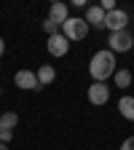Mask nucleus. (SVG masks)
<instances>
[{
  "label": "nucleus",
  "instance_id": "nucleus-1",
  "mask_svg": "<svg viewBox=\"0 0 134 150\" xmlns=\"http://www.w3.org/2000/svg\"><path fill=\"white\" fill-rule=\"evenodd\" d=\"M116 70H118V62H116V54L110 48L97 51L89 62V75L94 78V83H107V78H113Z\"/></svg>",
  "mask_w": 134,
  "mask_h": 150
},
{
  "label": "nucleus",
  "instance_id": "nucleus-2",
  "mask_svg": "<svg viewBox=\"0 0 134 150\" xmlns=\"http://www.w3.org/2000/svg\"><path fill=\"white\" fill-rule=\"evenodd\" d=\"M89 24H86V19L83 16H70L67 22L62 24V35L67 38L70 43H75V40H86V35H89Z\"/></svg>",
  "mask_w": 134,
  "mask_h": 150
},
{
  "label": "nucleus",
  "instance_id": "nucleus-3",
  "mask_svg": "<svg viewBox=\"0 0 134 150\" xmlns=\"http://www.w3.org/2000/svg\"><path fill=\"white\" fill-rule=\"evenodd\" d=\"M107 48L113 54H123V51H131L134 48V35L129 30H121V32H110L107 38Z\"/></svg>",
  "mask_w": 134,
  "mask_h": 150
},
{
  "label": "nucleus",
  "instance_id": "nucleus-4",
  "mask_svg": "<svg viewBox=\"0 0 134 150\" xmlns=\"http://www.w3.org/2000/svg\"><path fill=\"white\" fill-rule=\"evenodd\" d=\"M86 97H89V102L94 107H102V105L110 102V86L107 83H91L89 91H86Z\"/></svg>",
  "mask_w": 134,
  "mask_h": 150
},
{
  "label": "nucleus",
  "instance_id": "nucleus-5",
  "mask_svg": "<svg viewBox=\"0 0 134 150\" xmlns=\"http://www.w3.org/2000/svg\"><path fill=\"white\" fill-rule=\"evenodd\" d=\"M105 27L110 32H121V30H129V13L123 8H116L105 16Z\"/></svg>",
  "mask_w": 134,
  "mask_h": 150
},
{
  "label": "nucleus",
  "instance_id": "nucleus-6",
  "mask_svg": "<svg viewBox=\"0 0 134 150\" xmlns=\"http://www.w3.org/2000/svg\"><path fill=\"white\" fill-rule=\"evenodd\" d=\"M46 48H48V54L54 56V59H59V56H67V51H70V40H67L62 32H56V35H51L48 40H46Z\"/></svg>",
  "mask_w": 134,
  "mask_h": 150
},
{
  "label": "nucleus",
  "instance_id": "nucleus-7",
  "mask_svg": "<svg viewBox=\"0 0 134 150\" xmlns=\"http://www.w3.org/2000/svg\"><path fill=\"white\" fill-rule=\"evenodd\" d=\"M48 19H51L54 24H59V27H62L67 19H70V6H67V3H62V0L51 3V6H48Z\"/></svg>",
  "mask_w": 134,
  "mask_h": 150
},
{
  "label": "nucleus",
  "instance_id": "nucleus-8",
  "mask_svg": "<svg viewBox=\"0 0 134 150\" xmlns=\"http://www.w3.org/2000/svg\"><path fill=\"white\" fill-rule=\"evenodd\" d=\"M13 83H16L19 88H24V91L40 88V86H38V78H35V72H32V70H19V72L13 75Z\"/></svg>",
  "mask_w": 134,
  "mask_h": 150
},
{
  "label": "nucleus",
  "instance_id": "nucleus-9",
  "mask_svg": "<svg viewBox=\"0 0 134 150\" xmlns=\"http://www.w3.org/2000/svg\"><path fill=\"white\" fill-rule=\"evenodd\" d=\"M105 16H107V13H105L99 6H89V8H86V16H83V19H86V24H89V27L105 30Z\"/></svg>",
  "mask_w": 134,
  "mask_h": 150
},
{
  "label": "nucleus",
  "instance_id": "nucleus-10",
  "mask_svg": "<svg viewBox=\"0 0 134 150\" xmlns=\"http://www.w3.org/2000/svg\"><path fill=\"white\" fill-rule=\"evenodd\" d=\"M35 78H38V86H48V83H54L56 81V70H54V64H40L35 70Z\"/></svg>",
  "mask_w": 134,
  "mask_h": 150
},
{
  "label": "nucleus",
  "instance_id": "nucleus-11",
  "mask_svg": "<svg viewBox=\"0 0 134 150\" xmlns=\"http://www.w3.org/2000/svg\"><path fill=\"white\" fill-rule=\"evenodd\" d=\"M118 112H121V118L134 123V97L131 94H123V97L118 99Z\"/></svg>",
  "mask_w": 134,
  "mask_h": 150
},
{
  "label": "nucleus",
  "instance_id": "nucleus-12",
  "mask_svg": "<svg viewBox=\"0 0 134 150\" xmlns=\"http://www.w3.org/2000/svg\"><path fill=\"white\" fill-rule=\"evenodd\" d=\"M131 81H134V75H131V70H126V67H118L116 75H113V83H116L118 88H129Z\"/></svg>",
  "mask_w": 134,
  "mask_h": 150
},
{
  "label": "nucleus",
  "instance_id": "nucleus-13",
  "mask_svg": "<svg viewBox=\"0 0 134 150\" xmlns=\"http://www.w3.org/2000/svg\"><path fill=\"white\" fill-rule=\"evenodd\" d=\"M16 123H19V115H16V112H0V126H3V129H16Z\"/></svg>",
  "mask_w": 134,
  "mask_h": 150
},
{
  "label": "nucleus",
  "instance_id": "nucleus-14",
  "mask_svg": "<svg viewBox=\"0 0 134 150\" xmlns=\"http://www.w3.org/2000/svg\"><path fill=\"white\" fill-rule=\"evenodd\" d=\"M43 32L51 38V35H56V32H62V27H59V24H54L51 19H46V22H43Z\"/></svg>",
  "mask_w": 134,
  "mask_h": 150
},
{
  "label": "nucleus",
  "instance_id": "nucleus-15",
  "mask_svg": "<svg viewBox=\"0 0 134 150\" xmlns=\"http://www.w3.org/2000/svg\"><path fill=\"white\" fill-rule=\"evenodd\" d=\"M13 139V131L11 129H3V126H0V142H3V145H8Z\"/></svg>",
  "mask_w": 134,
  "mask_h": 150
},
{
  "label": "nucleus",
  "instance_id": "nucleus-16",
  "mask_svg": "<svg viewBox=\"0 0 134 150\" xmlns=\"http://www.w3.org/2000/svg\"><path fill=\"white\" fill-rule=\"evenodd\" d=\"M121 150H134V137H126L121 142Z\"/></svg>",
  "mask_w": 134,
  "mask_h": 150
},
{
  "label": "nucleus",
  "instance_id": "nucleus-17",
  "mask_svg": "<svg viewBox=\"0 0 134 150\" xmlns=\"http://www.w3.org/2000/svg\"><path fill=\"white\" fill-rule=\"evenodd\" d=\"M3 54H6V40L0 38V56H3Z\"/></svg>",
  "mask_w": 134,
  "mask_h": 150
},
{
  "label": "nucleus",
  "instance_id": "nucleus-18",
  "mask_svg": "<svg viewBox=\"0 0 134 150\" xmlns=\"http://www.w3.org/2000/svg\"><path fill=\"white\" fill-rule=\"evenodd\" d=\"M0 150H8V145H3V142H0Z\"/></svg>",
  "mask_w": 134,
  "mask_h": 150
},
{
  "label": "nucleus",
  "instance_id": "nucleus-19",
  "mask_svg": "<svg viewBox=\"0 0 134 150\" xmlns=\"http://www.w3.org/2000/svg\"><path fill=\"white\" fill-rule=\"evenodd\" d=\"M0 94H3V88H0Z\"/></svg>",
  "mask_w": 134,
  "mask_h": 150
}]
</instances>
